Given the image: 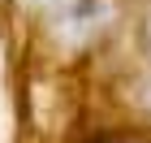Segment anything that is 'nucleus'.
<instances>
[{
	"instance_id": "f257e3e1",
	"label": "nucleus",
	"mask_w": 151,
	"mask_h": 143,
	"mask_svg": "<svg viewBox=\"0 0 151 143\" xmlns=\"http://www.w3.org/2000/svg\"><path fill=\"white\" fill-rule=\"evenodd\" d=\"M134 108L142 113V121H151V70L134 83Z\"/></svg>"
},
{
	"instance_id": "7ed1b4c3",
	"label": "nucleus",
	"mask_w": 151,
	"mask_h": 143,
	"mask_svg": "<svg viewBox=\"0 0 151 143\" xmlns=\"http://www.w3.org/2000/svg\"><path fill=\"white\" fill-rule=\"evenodd\" d=\"M95 143H151V139H138V134H116V139H95Z\"/></svg>"
},
{
	"instance_id": "20e7f679",
	"label": "nucleus",
	"mask_w": 151,
	"mask_h": 143,
	"mask_svg": "<svg viewBox=\"0 0 151 143\" xmlns=\"http://www.w3.org/2000/svg\"><path fill=\"white\" fill-rule=\"evenodd\" d=\"M30 4H43V9H65V4H73V0H30Z\"/></svg>"
},
{
	"instance_id": "f03ea898",
	"label": "nucleus",
	"mask_w": 151,
	"mask_h": 143,
	"mask_svg": "<svg viewBox=\"0 0 151 143\" xmlns=\"http://www.w3.org/2000/svg\"><path fill=\"white\" fill-rule=\"evenodd\" d=\"M142 48H147V61H151V9L142 13Z\"/></svg>"
}]
</instances>
